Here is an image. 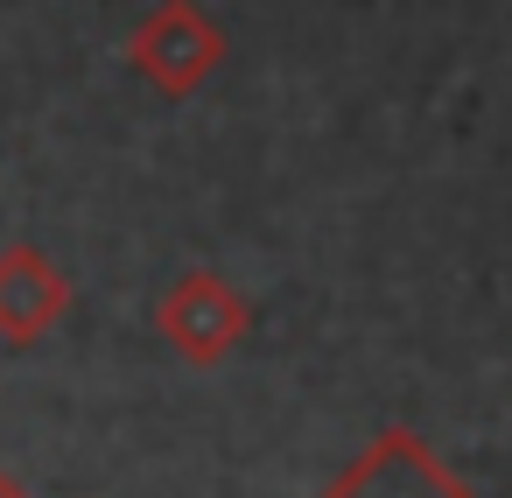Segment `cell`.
I'll return each instance as SVG.
<instances>
[{"label": "cell", "instance_id": "cell-1", "mask_svg": "<svg viewBox=\"0 0 512 498\" xmlns=\"http://www.w3.org/2000/svg\"><path fill=\"white\" fill-rule=\"evenodd\" d=\"M127 64L162 99H190L225 64V29L197 8V0H162V8H148L141 29L127 36Z\"/></svg>", "mask_w": 512, "mask_h": 498}, {"label": "cell", "instance_id": "cell-2", "mask_svg": "<svg viewBox=\"0 0 512 498\" xmlns=\"http://www.w3.org/2000/svg\"><path fill=\"white\" fill-rule=\"evenodd\" d=\"M155 330H162V344H169L183 365H225V358L246 344V330H253V302H246L225 274L190 267V274H176V281L162 288Z\"/></svg>", "mask_w": 512, "mask_h": 498}, {"label": "cell", "instance_id": "cell-3", "mask_svg": "<svg viewBox=\"0 0 512 498\" xmlns=\"http://www.w3.org/2000/svg\"><path fill=\"white\" fill-rule=\"evenodd\" d=\"M323 498H477L414 428H386L372 435V449H358L330 484Z\"/></svg>", "mask_w": 512, "mask_h": 498}, {"label": "cell", "instance_id": "cell-4", "mask_svg": "<svg viewBox=\"0 0 512 498\" xmlns=\"http://www.w3.org/2000/svg\"><path fill=\"white\" fill-rule=\"evenodd\" d=\"M71 316V281L43 246H0V337L8 344H43Z\"/></svg>", "mask_w": 512, "mask_h": 498}, {"label": "cell", "instance_id": "cell-5", "mask_svg": "<svg viewBox=\"0 0 512 498\" xmlns=\"http://www.w3.org/2000/svg\"><path fill=\"white\" fill-rule=\"evenodd\" d=\"M0 498H29V491H22V484H15L8 470H0Z\"/></svg>", "mask_w": 512, "mask_h": 498}]
</instances>
